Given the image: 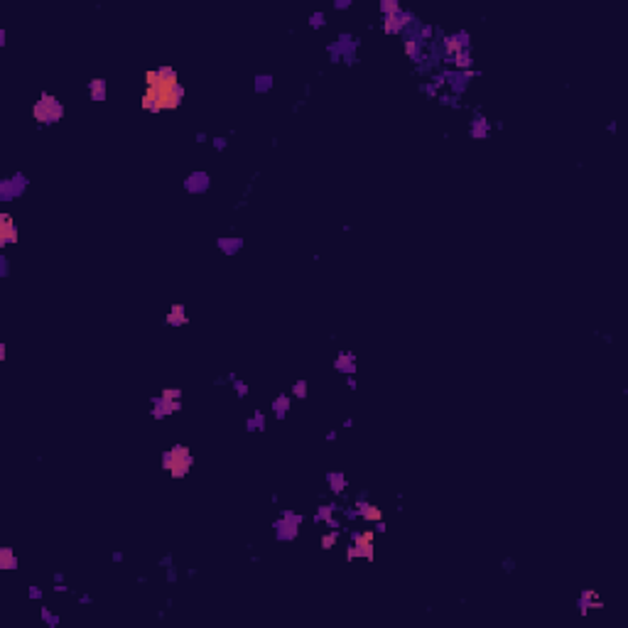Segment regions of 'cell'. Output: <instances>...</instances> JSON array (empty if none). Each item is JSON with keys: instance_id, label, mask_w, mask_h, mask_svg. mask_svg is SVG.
I'll return each mask as SVG.
<instances>
[{"instance_id": "2", "label": "cell", "mask_w": 628, "mask_h": 628, "mask_svg": "<svg viewBox=\"0 0 628 628\" xmlns=\"http://www.w3.org/2000/svg\"><path fill=\"white\" fill-rule=\"evenodd\" d=\"M3 233H6V238H3V243H8V241H12L15 238V231H12V224H10V219L8 216H3Z\"/></svg>"}, {"instance_id": "1", "label": "cell", "mask_w": 628, "mask_h": 628, "mask_svg": "<svg viewBox=\"0 0 628 628\" xmlns=\"http://www.w3.org/2000/svg\"><path fill=\"white\" fill-rule=\"evenodd\" d=\"M147 94H145V106L147 108H172L180 103L182 89L177 84L172 72H152L147 74Z\"/></svg>"}]
</instances>
